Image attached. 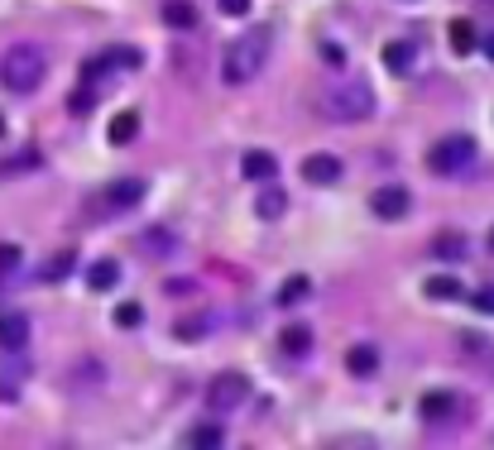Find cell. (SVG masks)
Wrapping results in <instances>:
<instances>
[{"label":"cell","instance_id":"obj_1","mask_svg":"<svg viewBox=\"0 0 494 450\" xmlns=\"http://www.w3.org/2000/svg\"><path fill=\"white\" fill-rule=\"evenodd\" d=\"M269 25H255V29H245L240 39L226 49V63H221V77L231 81V87H240V81H250L255 73L264 67V58H269Z\"/></svg>","mask_w":494,"mask_h":450},{"label":"cell","instance_id":"obj_2","mask_svg":"<svg viewBox=\"0 0 494 450\" xmlns=\"http://www.w3.org/2000/svg\"><path fill=\"white\" fill-rule=\"evenodd\" d=\"M43 77H49V58H43V49H34V43H15V49L0 58V81H5L15 97L39 91Z\"/></svg>","mask_w":494,"mask_h":450},{"label":"cell","instance_id":"obj_3","mask_svg":"<svg viewBox=\"0 0 494 450\" xmlns=\"http://www.w3.org/2000/svg\"><path fill=\"white\" fill-rule=\"evenodd\" d=\"M322 115H326V120H341V125L370 120V115H374V91L365 87V81H346V87L326 91V101H322Z\"/></svg>","mask_w":494,"mask_h":450},{"label":"cell","instance_id":"obj_4","mask_svg":"<svg viewBox=\"0 0 494 450\" xmlns=\"http://www.w3.org/2000/svg\"><path fill=\"white\" fill-rule=\"evenodd\" d=\"M475 139L470 135H446V139H437V144L427 149V168L437 173V177H461L470 163H475Z\"/></svg>","mask_w":494,"mask_h":450},{"label":"cell","instance_id":"obj_5","mask_svg":"<svg viewBox=\"0 0 494 450\" xmlns=\"http://www.w3.org/2000/svg\"><path fill=\"white\" fill-rule=\"evenodd\" d=\"M145 192H149L145 177H111V182L101 187V216H125V211H139Z\"/></svg>","mask_w":494,"mask_h":450},{"label":"cell","instance_id":"obj_6","mask_svg":"<svg viewBox=\"0 0 494 450\" xmlns=\"http://www.w3.org/2000/svg\"><path fill=\"white\" fill-rule=\"evenodd\" d=\"M207 402H211L216 412L245 407V402H250V378H245L240 369H221V374L207 384Z\"/></svg>","mask_w":494,"mask_h":450},{"label":"cell","instance_id":"obj_7","mask_svg":"<svg viewBox=\"0 0 494 450\" xmlns=\"http://www.w3.org/2000/svg\"><path fill=\"white\" fill-rule=\"evenodd\" d=\"M418 412H422V422L427 426H461L466 422V398L461 393H427L418 402Z\"/></svg>","mask_w":494,"mask_h":450},{"label":"cell","instance_id":"obj_8","mask_svg":"<svg viewBox=\"0 0 494 450\" xmlns=\"http://www.w3.org/2000/svg\"><path fill=\"white\" fill-rule=\"evenodd\" d=\"M370 211L380 221H404L408 211H413V197H408V187H398V182L374 187V192H370Z\"/></svg>","mask_w":494,"mask_h":450},{"label":"cell","instance_id":"obj_9","mask_svg":"<svg viewBox=\"0 0 494 450\" xmlns=\"http://www.w3.org/2000/svg\"><path fill=\"white\" fill-rule=\"evenodd\" d=\"M302 177L312 187H332V182H341V159L336 153H308L302 159Z\"/></svg>","mask_w":494,"mask_h":450},{"label":"cell","instance_id":"obj_10","mask_svg":"<svg viewBox=\"0 0 494 450\" xmlns=\"http://www.w3.org/2000/svg\"><path fill=\"white\" fill-rule=\"evenodd\" d=\"M240 173L250 177V182H274V173H278V159L269 149H250L240 159Z\"/></svg>","mask_w":494,"mask_h":450},{"label":"cell","instance_id":"obj_11","mask_svg":"<svg viewBox=\"0 0 494 450\" xmlns=\"http://www.w3.org/2000/svg\"><path fill=\"white\" fill-rule=\"evenodd\" d=\"M29 345V316L5 312L0 316V350H25Z\"/></svg>","mask_w":494,"mask_h":450},{"label":"cell","instance_id":"obj_12","mask_svg":"<svg viewBox=\"0 0 494 450\" xmlns=\"http://www.w3.org/2000/svg\"><path fill=\"white\" fill-rule=\"evenodd\" d=\"M139 250H145L149 259H163V254L178 250V235H173L169 225H149V230L139 235Z\"/></svg>","mask_w":494,"mask_h":450},{"label":"cell","instance_id":"obj_13","mask_svg":"<svg viewBox=\"0 0 494 450\" xmlns=\"http://www.w3.org/2000/svg\"><path fill=\"white\" fill-rule=\"evenodd\" d=\"M413 58H418L413 43H404V39L384 43V67H389L394 77H408V73H413Z\"/></svg>","mask_w":494,"mask_h":450},{"label":"cell","instance_id":"obj_14","mask_svg":"<svg viewBox=\"0 0 494 450\" xmlns=\"http://www.w3.org/2000/svg\"><path fill=\"white\" fill-rule=\"evenodd\" d=\"M106 135H111V144H115V149L135 144V135H139V111H121V115H111Z\"/></svg>","mask_w":494,"mask_h":450},{"label":"cell","instance_id":"obj_15","mask_svg":"<svg viewBox=\"0 0 494 450\" xmlns=\"http://www.w3.org/2000/svg\"><path fill=\"white\" fill-rule=\"evenodd\" d=\"M346 369L356 378H370L374 369H380V350H374V345H350L346 350Z\"/></svg>","mask_w":494,"mask_h":450},{"label":"cell","instance_id":"obj_16","mask_svg":"<svg viewBox=\"0 0 494 450\" xmlns=\"http://www.w3.org/2000/svg\"><path fill=\"white\" fill-rule=\"evenodd\" d=\"M87 283L97 292H111L115 283H121V264H115V259H97V264L87 268Z\"/></svg>","mask_w":494,"mask_h":450},{"label":"cell","instance_id":"obj_17","mask_svg":"<svg viewBox=\"0 0 494 450\" xmlns=\"http://www.w3.org/2000/svg\"><path fill=\"white\" fill-rule=\"evenodd\" d=\"M278 345H284L293 360H302V354L312 350V330L302 326V322H293V326H284V336H278Z\"/></svg>","mask_w":494,"mask_h":450},{"label":"cell","instance_id":"obj_18","mask_svg":"<svg viewBox=\"0 0 494 450\" xmlns=\"http://www.w3.org/2000/svg\"><path fill=\"white\" fill-rule=\"evenodd\" d=\"M67 274H77V250H63V254H53L49 264L39 268V278H43V283H63Z\"/></svg>","mask_w":494,"mask_h":450},{"label":"cell","instance_id":"obj_19","mask_svg":"<svg viewBox=\"0 0 494 450\" xmlns=\"http://www.w3.org/2000/svg\"><path fill=\"white\" fill-rule=\"evenodd\" d=\"M187 446H192V450H216V446H226V431H221L216 422H202V426L187 431Z\"/></svg>","mask_w":494,"mask_h":450},{"label":"cell","instance_id":"obj_20","mask_svg":"<svg viewBox=\"0 0 494 450\" xmlns=\"http://www.w3.org/2000/svg\"><path fill=\"white\" fill-rule=\"evenodd\" d=\"M422 288H427V298H432V302H456V298H461V283H456L451 274H432L427 283H422Z\"/></svg>","mask_w":494,"mask_h":450},{"label":"cell","instance_id":"obj_21","mask_svg":"<svg viewBox=\"0 0 494 450\" xmlns=\"http://www.w3.org/2000/svg\"><path fill=\"white\" fill-rule=\"evenodd\" d=\"M255 211H260V221H278V216L288 211V197L278 192V187H264L260 201H255Z\"/></svg>","mask_w":494,"mask_h":450},{"label":"cell","instance_id":"obj_22","mask_svg":"<svg viewBox=\"0 0 494 450\" xmlns=\"http://www.w3.org/2000/svg\"><path fill=\"white\" fill-rule=\"evenodd\" d=\"M163 25H173V29H192V25H197V10L187 5V0H169V5H163Z\"/></svg>","mask_w":494,"mask_h":450},{"label":"cell","instance_id":"obj_23","mask_svg":"<svg viewBox=\"0 0 494 450\" xmlns=\"http://www.w3.org/2000/svg\"><path fill=\"white\" fill-rule=\"evenodd\" d=\"M475 43H480L475 25H470V19H451V49L466 58V53H475Z\"/></svg>","mask_w":494,"mask_h":450},{"label":"cell","instance_id":"obj_24","mask_svg":"<svg viewBox=\"0 0 494 450\" xmlns=\"http://www.w3.org/2000/svg\"><path fill=\"white\" fill-rule=\"evenodd\" d=\"M432 254L437 259H466V235H456V230H446V235H437V244H432Z\"/></svg>","mask_w":494,"mask_h":450},{"label":"cell","instance_id":"obj_25","mask_svg":"<svg viewBox=\"0 0 494 450\" xmlns=\"http://www.w3.org/2000/svg\"><path fill=\"white\" fill-rule=\"evenodd\" d=\"M106 63L121 67V73H135V67L145 63V53H139V49H106Z\"/></svg>","mask_w":494,"mask_h":450},{"label":"cell","instance_id":"obj_26","mask_svg":"<svg viewBox=\"0 0 494 450\" xmlns=\"http://www.w3.org/2000/svg\"><path fill=\"white\" fill-rule=\"evenodd\" d=\"M308 292H312V283L302 278V274H298V278H288V283H284V292H278V306H298L302 298H308Z\"/></svg>","mask_w":494,"mask_h":450},{"label":"cell","instance_id":"obj_27","mask_svg":"<svg viewBox=\"0 0 494 450\" xmlns=\"http://www.w3.org/2000/svg\"><path fill=\"white\" fill-rule=\"evenodd\" d=\"M115 326H121V330L145 326V306H139V302H121V306H115Z\"/></svg>","mask_w":494,"mask_h":450},{"label":"cell","instance_id":"obj_28","mask_svg":"<svg viewBox=\"0 0 494 450\" xmlns=\"http://www.w3.org/2000/svg\"><path fill=\"white\" fill-rule=\"evenodd\" d=\"M207 326H211V316H187V322L173 326V336H178V340H202Z\"/></svg>","mask_w":494,"mask_h":450},{"label":"cell","instance_id":"obj_29","mask_svg":"<svg viewBox=\"0 0 494 450\" xmlns=\"http://www.w3.org/2000/svg\"><path fill=\"white\" fill-rule=\"evenodd\" d=\"M91 105H97V91H91V81H82L73 91V101H67V111L73 115H91Z\"/></svg>","mask_w":494,"mask_h":450},{"label":"cell","instance_id":"obj_30","mask_svg":"<svg viewBox=\"0 0 494 450\" xmlns=\"http://www.w3.org/2000/svg\"><path fill=\"white\" fill-rule=\"evenodd\" d=\"M20 259H25V254H20V244H0V283L20 268Z\"/></svg>","mask_w":494,"mask_h":450},{"label":"cell","instance_id":"obj_31","mask_svg":"<svg viewBox=\"0 0 494 450\" xmlns=\"http://www.w3.org/2000/svg\"><path fill=\"white\" fill-rule=\"evenodd\" d=\"M34 163H39V153H20V159H10V163H0V177H15L20 168H34Z\"/></svg>","mask_w":494,"mask_h":450},{"label":"cell","instance_id":"obj_32","mask_svg":"<svg viewBox=\"0 0 494 450\" xmlns=\"http://www.w3.org/2000/svg\"><path fill=\"white\" fill-rule=\"evenodd\" d=\"M470 306H475L480 316H494V288H480V292H470Z\"/></svg>","mask_w":494,"mask_h":450},{"label":"cell","instance_id":"obj_33","mask_svg":"<svg viewBox=\"0 0 494 450\" xmlns=\"http://www.w3.org/2000/svg\"><path fill=\"white\" fill-rule=\"evenodd\" d=\"M216 5H221V15H231V19L250 15V0H216Z\"/></svg>","mask_w":494,"mask_h":450},{"label":"cell","instance_id":"obj_34","mask_svg":"<svg viewBox=\"0 0 494 450\" xmlns=\"http://www.w3.org/2000/svg\"><path fill=\"white\" fill-rule=\"evenodd\" d=\"M192 288H197L192 278H169V283H163V292H169V298H187Z\"/></svg>","mask_w":494,"mask_h":450},{"label":"cell","instance_id":"obj_35","mask_svg":"<svg viewBox=\"0 0 494 450\" xmlns=\"http://www.w3.org/2000/svg\"><path fill=\"white\" fill-rule=\"evenodd\" d=\"M322 63H326V67H341V63H346V53H341L336 43H326V49H322Z\"/></svg>","mask_w":494,"mask_h":450},{"label":"cell","instance_id":"obj_36","mask_svg":"<svg viewBox=\"0 0 494 450\" xmlns=\"http://www.w3.org/2000/svg\"><path fill=\"white\" fill-rule=\"evenodd\" d=\"M475 49H485V53L494 58V34H485V39H480V43H475Z\"/></svg>","mask_w":494,"mask_h":450},{"label":"cell","instance_id":"obj_37","mask_svg":"<svg viewBox=\"0 0 494 450\" xmlns=\"http://www.w3.org/2000/svg\"><path fill=\"white\" fill-rule=\"evenodd\" d=\"M0 135H5V115H0Z\"/></svg>","mask_w":494,"mask_h":450},{"label":"cell","instance_id":"obj_38","mask_svg":"<svg viewBox=\"0 0 494 450\" xmlns=\"http://www.w3.org/2000/svg\"><path fill=\"white\" fill-rule=\"evenodd\" d=\"M490 250H494V230H490Z\"/></svg>","mask_w":494,"mask_h":450}]
</instances>
